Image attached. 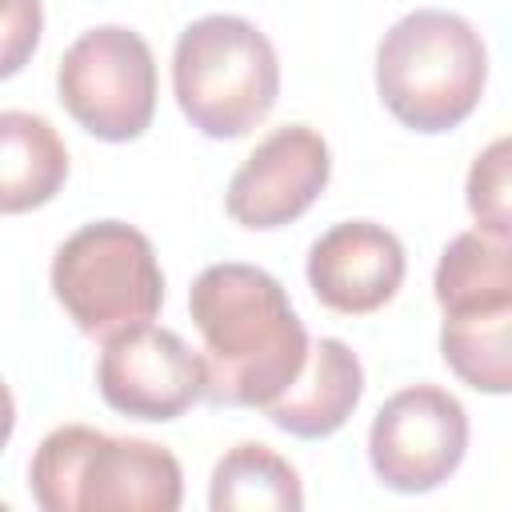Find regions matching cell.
<instances>
[{
    "mask_svg": "<svg viewBox=\"0 0 512 512\" xmlns=\"http://www.w3.org/2000/svg\"><path fill=\"white\" fill-rule=\"evenodd\" d=\"M188 312L204 340V400L224 408L272 404L304 368L308 328L284 284L240 260L208 264L188 288Z\"/></svg>",
    "mask_w": 512,
    "mask_h": 512,
    "instance_id": "cell-1",
    "label": "cell"
},
{
    "mask_svg": "<svg viewBox=\"0 0 512 512\" xmlns=\"http://www.w3.org/2000/svg\"><path fill=\"white\" fill-rule=\"evenodd\" d=\"M28 488L44 512H176L184 472L164 444L60 424L40 440Z\"/></svg>",
    "mask_w": 512,
    "mask_h": 512,
    "instance_id": "cell-2",
    "label": "cell"
},
{
    "mask_svg": "<svg viewBox=\"0 0 512 512\" xmlns=\"http://www.w3.org/2000/svg\"><path fill=\"white\" fill-rule=\"evenodd\" d=\"M484 36L456 12L416 8L376 44V92L412 132L436 136L468 120L484 96Z\"/></svg>",
    "mask_w": 512,
    "mask_h": 512,
    "instance_id": "cell-3",
    "label": "cell"
},
{
    "mask_svg": "<svg viewBox=\"0 0 512 512\" xmlns=\"http://www.w3.org/2000/svg\"><path fill=\"white\" fill-rule=\"evenodd\" d=\"M172 92L188 124L208 140L248 136L280 96L276 48L244 16H200L176 36Z\"/></svg>",
    "mask_w": 512,
    "mask_h": 512,
    "instance_id": "cell-4",
    "label": "cell"
},
{
    "mask_svg": "<svg viewBox=\"0 0 512 512\" xmlns=\"http://www.w3.org/2000/svg\"><path fill=\"white\" fill-rule=\"evenodd\" d=\"M52 292L84 336L108 340L160 312L164 272L140 228L124 220H92L56 248Z\"/></svg>",
    "mask_w": 512,
    "mask_h": 512,
    "instance_id": "cell-5",
    "label": "cell"
},
{
    "mask_svg": "<svg viewBox=\"0 0 512 512\" xmlns=\"http://www.w3.org/2000/svg\"><path fill=\"white\" fill-rule=\"evenodd\" d=\"M56 92L88 136L108 144L136 140L156 116V56L124 24L88 28L64 48Z\"/></svg>",
    "mask_w": 512,
    "mask_h": 512,
    "instance_id": "cell-6",
    "label": "cell"
},
{
    "mask_svg": "<svg viewBox=\"0 0 512 512\" xmlns=\"http://www.w3.org/2000/svg\"><path fill=\"white\" fill-rule=\"evenodd\" d=\"M468 452V412L440 384L392 392L368 428V460L384 488L420 496L440 488Z\"/></svg>",
    "mask_w": 512,
    "mask_h": 512,
    "instance_id": "cell-7",
    "label": "cell"
},
{
    "mask_svg": "<svg viewBox=\"0 0 512 512\" xmlns=\"http://www.w3.org/2000/svg\"><path fill=\"white\" fill-rule=\"evenodd\" d=\"M96 388L120 416L176 420L196 400H204V364L180 332L144 320L104 340L96 360Z\"/></svg>",
    "mask_w": 512,
    "mask_h": 512,
    "instance_id": "cell-8",
    "label": "cell"
},
{
    "mask_svg": "<svg viewBox=\"0 0 512 512\" xmlns=\"http://www.w3.org/2000/svg\"><path fill=\"white\" fill-rule=\"evenodd\" d=\"M328 176V140L308 124H284L268 132L232 172L224 208L240 228L272 232L300 220L328 188Z\"/></svg>",
    "mask_w": 512,
    "mask_h": 512,
    "instance_id": "cell-9",
    "label": "cell"
},
{
    "mask_svg": "<svg viewBox=\"0 0 512 512\" xmlns=\"http://www.w3.org/2000/svg\"><path fill=\"white\" fill-rule=\"evenodd\" d=\"M308 284L316 300L344 316L384 308L404 284V244L372 220H340L308 248Z\"/></svg>",
    "mask_w": 512,
    "mask_h": 512,
    "instance_id": "cell-10",
    "label": "cell"
},
{
    "mask_svg": "<svg viewBox=\"0 0 512 512\" xmlns=\"http://www.w3.org/2000/svg\"><path fill=\"white\" fill-rule=\"evenodd\" d=\"M360 396H364L360 356L344 340L320 336L316 344H308L296 380L272 404H264V416L296 440H324L348 424Z\"/></svg>",
    "mask_w": 512,
    "mask_h": 512,
    "instance_id": "cell-11",
    "label": "cell"
},
{
    "mask_svg": "<svg viewBox=\"0 0 512 512\" xmlns=\"http://www.w3.org/2000/svg\"><path fill=\"white\" fill-rule=\"evenodd\" d=\"M68 180V148L52 120L36 112H0V216L44 208Z\"/></svg>",
    "mask_w": 512,
    "mask_h": 512,
    "instance_id": "cell-12",
    "label": "cell"
},
{
    "mask_svg": "<svg viewBox=\"0 0 512 512\" xmlns=\"http://www.w3.org/2000/svg\"><path fill=\"white\" fill-rule=\"evenodd\" d=\"M212 512H296L304 508L300 472L268 444L244 440L228 448L208 484Z\"/></svg>",
    "mask_w": 512,
    "mask_h": 512,
    "instance_id": "cell-13",
    "label": "cell"
},
{
    "mask_svg": "<svg viewBox=\"0 0 512 512\" xmlns=\"http://www.w3.org/2000/svg\"><path fill=\"white\" fill-rule=\"evenodd\" d=\"M436 304L448 312L512 304V236L468 228L460 232L436 264Z\"/></svg>",
    "mask_w": 512,
    "mask_h": 512,
    "instance_id": "cell-14",
    "label": "cell"
},
{
    "mask_svg": "<svg viewBox=\"0 0 512 512\" xmlns=\"http://www.w3.org/2000/svg\"><path fill=\"white\" fill-rule=\"evenodd\" d=\"M512 304L448 312L440 324L444 364L476 392L504 396L512 388Z\"/></svg>",
    "mask_w": 512,
    "mask_h": 512,
    "instance_id": "cell-15",
    "label": "cell"
},
{
    "mask_svg": "<svg viewBox=\"0 0 512 512\" xmlns=\"http://www.w3.org/2000/svg\"><path fill=\"white\" fill-rule=\"evenodd\" d=\"M508 136L492 140L468 168V208L476 228L512 236V180H508Z\"/></svg>",
    "mask_w": 512,
    "mask_h": 512,
    "instance_id": "cell-16",
    "label": "cell"
},
{
    "mask_svg": "<svg viewBox=\"0 0 512 512\" xmlns=\"http://www.w3.org/2000/svg\"><path fill=\"white\" fill-rule=\"evenodd\" d=\"M44 32V8L40 0H0V80L16 76Z\"/></svg>",
    "mask_w": 512,
    "mask_h": 512,
    "instance_id": "cell-17",
    "label": "cell"
},
{
    "mask_svg": "<svg viewBox=\"0 0 512 512\" xmlns=\"http://www.w3.org/2000/svg\"><path fill=\"white\" fill-rule=\"evenodd\" d=\"M12 428H16V400H12V388L0 376V452L12 440Z\"/></svg>",
    "mask_w": 512,
    "mask_h": 512,
    "instance_id": "cell-18",
    "label": "cell"
}]
</instances>
